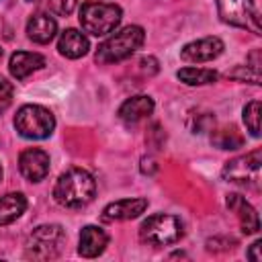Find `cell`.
<instances>
[{
  "instance_id": "obj_1",
  "label": "cell",
  "mask_w": 262,
  "mask_h": 262,
  "mask_svg": "<svg viewBox=\"0 0 262 262\" xmlns=\"http://www.w3.org/2000/svg\"><path fill=\"white\" fill-rule=\"evenodd\" d=\"M96 194V182L90 172L82 168L66 170L53 188V199L66 209H80L88 205Z\"/></svg>"
},
{
  "instance_id": "obj_2",
  "label": "cell",
  "mask_w": 262,
  "mask_h": 262,
  "mask_svg": "<svg viewBox=\"0 0 262 262\" xmlns=\"http://www.w3.org/2000/svg\"><path fill=\"white\" fill-rule=\"evenodd\" d=\"M145 41V33L137 25L123 27L121 31L113 33L108 39H104L96 49V61L98 63H117L127 57H131Z\"/></svg>"
},
{
  "instance_id": "obj_3",
  "label": "cell",
  "mask_w": 262,
  "mask_h": 262,
  "mask_svg": "<svg viewBox=\"0 0 262 262\" xmlns=\"http://www.w3.org/2000/svg\"><path fill=\"white\" fill-rule=\"evenodd\" d=\"M121 16H123L121 6L113 4V2H96V0L84 2L78 12L82 29L94 37L113 33L119 27Z\"/></svg>"
},
{
  "instance_id": "obj_4",
  "label": "cell",
  "mask_w": 262,
  "mask_h": 262,
  "mask_svg": "<svg viewBox=\"0 0 262 262\" xmlns=\"http://www.w3.org/2000/svg\"><path fill=\"white\" fill-rule=\"evenodd\" d=\"M63 244H66L63 227L57 223H47V225L35 227L29 233L25 252L33 260H51V258L59 256Z\"/></svg>"
},
{
  "instance_id": "obj_5",
  "label": "cell",
  "mask_w": 262,
  "mask_h": 262,
  "mask_svg": "<svg viewBox=\"0 0 262 262\" xmlns=\"http://www.w3.org/2000/svg\"><path fill=\"white\" fill-rule=\"evenodd\" d=\"M14 127L27 139H45L55 129V117L41 104H25L14 117Z\"/></svg>"
},
{
  "instance_id": "obj_6",
  "label": "cell",
  "mask_w": 262,
  "mask_h": 262,
  "mask_svg": "<svg viewBox=\"0 0 262 262\" xmlns=\"http://www.w3.org/2000/svg\"><path fill=\"white\" fill-rule=\"evenodd\" d=\"M182 221L170 213H156L147 217L139 227V237L149 246H168L176 244L182 237Z\"/></svg>"
},
{
  "instance_id": "obj_7",
  "label": "cell",
  "mask_w": 262,
  "mask_h": 262,
  "mask_svg": "<svg viewBox=\"0 0 262 262\" xmlns=\"http://www.w3.org/2000/svg\"><path fill=\"white\" fill-rule=\"evenodd\" d=\"M219 18L231 27L246 29L254 35H262L260 14L252 0H215Z\"/></svg>"
},
{
  "instance_id": "obj_8",
  "label": "cell",
  "mask_w": 262,
  "mask_h": 262,
  "mask_svg": "<svg viewBox=\"0 0 262 262\" xmlns=\"http://www.w3.org/2000/svg\"><path fill=\"white\" fill-rule=\"evenodd\" d=\"M260 164H262V151L260 149H252L244 156H237L233 160H229L223 166V178L227 182L233 184H248V186H256L258 184V174H260Z\"/></svg>"
},
{
  "instance_id": "obj_9",
  "label": "cell",
  "mask_w": 262,
  "mask_h": 262,
  "mask_svg": "<svg viewBox=\"0 0 262 262\" xmlns=\"http://www.w3.org/2000/svg\"><path fill=\"white\" fill-rule=\"evenodd\" d=\"M223 53V41L219 37H203L196 41H190L182 47L180 57L184 61L201 63V61H211Z\"/></svg>"
},
{
  "instance_id": "obj_10",
  "label": "cell",
  "mask_w": 262,
  "mask_h": 262,
  "mask_svg": "<svg viewBox=\"0 0 262 262\" xmlns=\"http://www.w3.org/2000/svg\"><path fill=\"white\" fill-rule=\"evenodd\" d=\"M20 174L31 182H41L49 174V156L39 147H29L18 156Z\"/></svg>"
},
{
  "instance_id": "obj_11",
  "label": "cell",
  "mask_w": 262,
  "mask_h": 262,
  "mask_svg": "<svg viewBox=\"0 0 262 262\" xmlns=\"http://www.w3.org/2000/svg\"><path fill=\"white\" fill-rule=\"evenodd\" d=\"M147 209V199H121L102 209V219L104 221H127L139 217Z\"/></svg>"
},
{
  "instance_id": "obj_12",
  "label": "cell",
  "mask_w": 262,
  "mask_h": 262,
  "mask_svg": "<svg viewBox=\"0 0 262 262\" xmlns=\"http://www.w3.org/2000/svg\"><path fill=\"white\" fill-rule=\"evenodd\" d=\"M108 246V235L102 227L98 225H86L80 231V242H78V252L84 258H96L98 254L104 252Z\"/></svg>"
},
{
  "instance_id": "obj_13",
  "label": "cell",
  "mask_w": 262,
  "mask_h": 262,
  "mask_svg": "<svg viewBox=\"0 0 262 262\" xmlns=\"http://www.w3.org/2000/svg\"><path fill=\"white\" fill-rule=\"evenodd\" d=\"M227 207L229 211H233L239 219V227L244 233H258L260 229V219L256 209L242 196V194H227Z\"/></svg>"
},
{
  "instance_id": "obj_14",
  "label": "cell",
  "mask_w": 262,
  "mask_h": 262,
  "mask_svg": "<svg viewBox=\"0 0 262 262\" xmlns=\"http://www.w3.org/2000/svg\"><path fill=\"white\" fill-rule=\"evenodd\" d=\"M151 113H154V100L151 96H145V94L131 96L119 106V119L127 125H135L141 119L149 117Z\"/></svg>"
},
{
  "instance_id": "obj_15",
  "label": "cell",
  "mask_w": 262,
  "mask_h": 262,
  "mask_svg": "<svg viewBox=\"0 0 262 262\" xmlns=\"http://www.w3.org/2000/svg\"><path fill=\"white\" fill-rule=\"evenodd\" d=\"M90 49V43H88V37L76 29H66L61 35H59V41H57V51L68 57V59H78L82 55H86Z\"/></svg>"
},
{
  "instance_id": "obj_16",
  "label": "cell",
  "mask_w": 262,
  "mask_h": 262,
  "mask_svg": "<svg viewBox=\"0 0 262 262\" xmlns=\"http://www.w3.org/2000/svg\"><path fill=\"white\" fill-rule=\"evenodd\" d=\"M43 66H45V57L41 53H31V51H16L10 55L8 61V70L16 80H25Z\"/></svg>"
},
{
  "instance_id": "obj_17",
  "label": "cell",
  "mask_w": 262,
  "mask_h": 262,
  "mask_svg": "<svg viewBox=\"0 0 262 262\" xmlns=\"http://www.w3.org/2000/svg\"><path fill=\"white\" fill-rule=\"evenodd\" d=\"M55 33H57V23H55L53 16H49L45 12L33 14L29 18V23H27V35L35 43L45 45V43H49L55 37Z\"/></svg>"
},
{
  "instance_id": "obj_18",
  "label": "cell",
  "mask_w": 262,
  "mask_h": 262,
  "mask_svg": "<svg viewBox=\"0 0 262 262\" xmlns=\"http://www.w3.org/2000/svg\"><path fill=\"white\" fill-rule=\"evenodd\" d=\"M27 209V199L23 192H6L0 196V225L16 221Z\"/></svg>"
},
{
  "instance_id": "obj_19",
  "label": "cell",
  "mask_w": 262,
  "mask_h": 262,
  "mask_svg": "<svg viewBox=\"0 0 262 262\" xmlns=\"http://www.w3.org/2000/svg\"><path fill=\"white\" fill-rule=\"evenodd\" d=\"M178 80L188 84V86H205V84H213L217 80V72L207 70V68H182L176 72Z\"/></svg>"
},
{
  "instance_id": "obj_20",
  "label": "cell",
  "mask_w": 262,
  "mask_h": 262,
  "mask_svg": "<svg viewBox=\"0 0 262 262\" xmlns=\"http://www.w3.org/2000/svg\"><path fill=\"white\" fill-rule=\"evenodd\" d=\"M211 141L219 149H237L244 145V137L235 129H219L217 133L211 135Z\"/></svg>"
},
{
  "instance_id": "obj_21",
  "label": "cell",
  "mask_w": 262,
  "mask_h": 262,
  "mask_svg": "<svg viewBox=\"0 0 262 262\" xmlns=\"http://www.w3.org/2000/svg\"><path fill=\"white\" fill-rule=\"evenodd\" d=\"M244 123L254 137L260 135V100H252L244 106Z\"/></svg>"
},
{
  "instance_id": "obj_22",
  "label": "cell",
  "mask_w": 262,
  "mask_h": 262,
  "mask_svg": "<svg viewBox=\"0 0 262 262\" xmlns=\"http://www.w3.org/2000/svg\"><path fill=\"white\" fill-rule=\"evenodd\" d=\"M12 94H14L12 82H8L4 76H0V113H4L12 104Z\"/></svg>"
},
{
  "instance_id": "obj_23",
  "label": "cell",
  "mask_w": 262,
  "mask_h": 262,
  "mask_svg": "<svg viewBox=\"0 0 262 262\" xmlns=\"http://www.w3.org/2000/svg\"><path fill=\"white\" fill-rule=\"evenodd\" d=\"M47 2H49V8H51L55 14H59V16H68V14L74 12L78 0H47Z\"/></svg>"
},
{
  "instance_id": "obj_24",
  "label": "cell",
  "mask_w": 262,
  "mask_h": 262,
  "mask_svg": "<svg viewBox=\"0 0 262 262\" xmlns=\"http://www.w3.org/2000/svg\"><path fill=\"white\" fill-rule=\"evenodd\" d=\"M260 248H262V244H260V242H254V244H252V248H250V252H248V258H250V260H254V262H260V260H262V256L258 254V250H260Z\"/></svg>"
},
{
  "instance_id": "obj_25",
  "label": "cell",
  "mask_w": 262,
  "mask_h": 262,
  "mask_svg": "<svg viewBox=\"0 0 262 262\" xmlns=\"http://www.w3.org/2000/svg\"><path fill=\"white\" fill-rule=\"evenodd\" d=\"M250 68L260 74V51H258V49L250 53Z\"/></svg>"
},
{
  "instance_id": "obj_26",
  "label": "cell",
  "mask_w": 262,
  "mask_h": 262,
  "mask_svg": "<svg viewBox=\"0 0 262 262\" xmlns=\"http://www.w3.org/2000/svg\"><path fill=\"white\" fill-rule=\"evenodd\" d=\"M0 178H2V166H0Z\"/></svg>"
},
{
  "instance_id": "obj_27",
  "label": "cell",
  "mask_w": 262,
  "mask_h": 262,
  "mask_svg": "<svg viewBox=\"0 0 262 262\" xmlns=\"http://www.w3.org/2000/svg\"><path fill=\"white\" fill-rule=\"evenodd\" d=\"M0 57H2V49H0Z\"/></svg>"
}]
</instances>
